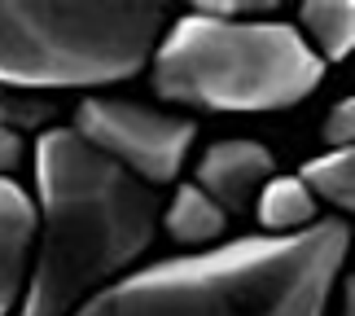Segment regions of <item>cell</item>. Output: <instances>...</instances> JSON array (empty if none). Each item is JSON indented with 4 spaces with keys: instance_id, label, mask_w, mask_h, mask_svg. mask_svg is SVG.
Returning a JSON list of instances; mask_svg holds the SVG:
<instances>
[{
    "instance_id": "cell-1",
    "label": "cell",
    "mask_w": 355,
    "mask_h": 316,
    "mask_svg": "<svg viewBox=\"0 0 355 316\" xmlns=\"http://www.w3.org/2000/svg\"><path fill=\"white\" fill-rule=\"evenodd\" d=\"M347 246V219H316L285 238H241L123 272L75 316H324Z\"/></svg>"
},
{
    "instance_id": "cell-2",
    "label": "cell",
    "mask_w": 355,
    "mask_h": 316,
    "mask_svg": "<svg viewBox=\"0 0 355 316\" xmlns=\"http://www.w3.org/2000/svg\"><path fill=\"white\" fill-rule=\"evenodd\" d=\"M40 259L18 316H75L84 299L123 277L158 233L154 189L88 149L71 128L35 136Z\"/></svg>"
},
{
    "instance_id": "cell-3",
    "label": "cell",
    "mask_w": 355,
    "mask_h": 316,
    "mask_svg": "<svg viewBox=\"0 0 355 316\" xmlns=\"http://www.w3.org/2000/svg\"><path fill=\"white\" fill-rule=\"evenodd\" d=\"M171 26L158 0H0V88H105L141 75Z\"/></svg>"
},
{
    "instance_id": "cell-4",
    "label": "cell",
    "mask_w": 355,
    "mask_h": 316,
    "mask_svg": "<svg viewBox=\"0 0 355 316\" xmlns=\"http://www.w3.org/2000/svg\"><path fill=\"white\" fill-rule=\"evenodd\" d=\"M324 62L290 22H215L202 13L171 22L149 58L162 101L189 110H285L307 101Z\"/></svg>"
},
{
    "instance_id": "cell-5",
    "label": "cell",
    "mask_w": 355,
    "mask_h": 316,
    "mask_svg": "<svg viewBox=\"0 0 355 316\" xmlns=\"http://www.w3.org/2000/svg\"><path fill=\"white\" fill-rule=\"evenodd\" d=\"M88 149L110 158L119 172L145 189L171 185L180 176L189 149H193L198 123L184 115L123 101V97H88L75 106V128H71Z\"/></svg>"
},
{
    "instance_id": "cell-6",
    "label": "cell",
    "mask_w": 355,
    "mask_h": 316,
    "mask_svg": "<svg viewBox=\"0 0 355 316\" xmlns=\"http://www.w3.org/2000/svg\"><path fill=\"white\" fill-rule=\"evenodd\" d=\"M272 176H277V158H272V149L237 136V141H220V145H211L207 154H202L193 185L228 219H237V215H250L254 194L272 181Z\"/></svg>"
},
{
    "instance_id": "cell-7",
    "label": "cell",
    "mask_w": 355,
    "mask_h": 316,
    "mask_svg": "<svg viewBox=\"0 0 355 316\" xmlns=\"http://www.w3.org/2000/svg\"><path fill=\"white\" fill-rule=\"evenodd\" d=\"M40 238V207L18 181H0V316L22 303L26 268Z\"/></svg>"
},
{
    "instance_id": "cell-8",
    "label": "cell",
    "mask_w": 355,
    "mask_h": 316,
    "mask_svg": "<svg viewBox=\"0 0 355 316\" xmlns=\"http://www.w3.org/2000/svg\"><path fill=\"white\" fill-rule=\"evenodd\" d=\"M224 228H228V215L198 185H180L171 194L167 211H162V233L175 246H189V251H211L224 238Z\"/></svg>"
},
{
    "instance_id": "cell-9",
    "label": "cell",
    "mask_w": 355,
    "mask_h": 316,
    "mask_svg": "<svg viewBox=\"0 0 355 316\" xmlns=\"http://www.w3.org/2000/svg\"><path fill=\"white\" fill-rule=\"evenodd\" d=\"M320 202L307 194V185L298 176H272V181L254 194V219L268 238H285V233H303L316 224Z\"/></svg>"
},
{
    "instance_id": "cell-10",
    "label": "cell",
    "mask_w": 355,
    "mask_h": 316,
    "mask_svg": "<svg viewBox=\"0 0 355 316\" xmlns=\"http://www.w3.org/2000/svg\"><path fill=\"white\" fill-rule=\"evenodd\" d=\"M298 22H303V44L316 53L320 62H343L355 40V9L351 0H307L298 5Z\"/></svg>"
},
{
    "instance_id": "cell-11",
    "label": "cell",
    "mask_w": 355,
    "mask_h": 316,
    "mask_svg": "<svg viewBox=\"0 0 355 316\" xmlns=\"http://www.w3.org/2000/svg\"><path fill=\"white\" fill-rule=\"evenodd\" d=\"M298 181L307 185V194L316 202H329L338 211L355 207V154L351 149H324L320 158L303 163Z\"/></svg>"
},
{
    "instance_id": "cell-12",
    "label": "cell",
    "mask_w": 355,
    "mask_h": 316,
    "mask_svg": "<svg viewBox=\"0 0 355 316\" xmlns=\"http://www.w3.org/2000/svg\"><path fill=\"white\" fill-rule=\"evenodd\" d=\"M58 101L40 97V92H18V88H0V132H49Z\"/></svg>"
},
{
    "instance_id": "cell-13",
    "label": "cell",
    "mask_w": 355,
    "mask_h": 316,
    "mask_svg": "<svg viewBox=\"0 0 355 316\" xmlns=\"http://www.w3.org/2000/svg\"><path fill=\"white\" fill-rule=\"evenodd\" d=\"M193 13L215 18V22H237V18H263V13H277V5H272V0H202V5H193Z\"/></svg>"
},
{
    "instance_id": "cell-14",
    "label": "cell",
    "mask_w": 355,
    "mask_h": 316,
    "mask_svg": "<svg viewBox=\"0 0 355 316\" xmlns=\"http://www.w3.org/2000/svg\"><path fill=\"white\" fill-rule=\"evenodd\" d=\"M320 141H324V149H351V141H355V101L351 97H343L329 110V119L320 128Z\"/></svg>"
},
{
    "instance_id": "cell-15",
    "label": "cell",
    "mask_w": 355,
    "mask_h": 316,
    "mask_svg": "<svg viewBox=\"0 0 355 316\" xmlns=\"http://www.w3.org/2000/svg\"><path fill=\"white\" fill-rule=\"evenodd\" d=\"M22 158H26V141L13 132H0V181H18Z\"/></svg>"
},
{
    "instance_id": "cell-16",
    "label": "cell",
    "mask_w": 355,
    "mask_h": 316,
    "mask_svg": "<svg viewBox=\"0 0 355 316\" xmlns=\"http://www.w3.org/2000/svg\"><path fill=\"white\" fill-rule=\"evenodd\" d=\"M338 316H355V281L347 277H338Z\"/></svg>"
}]
</instances>
